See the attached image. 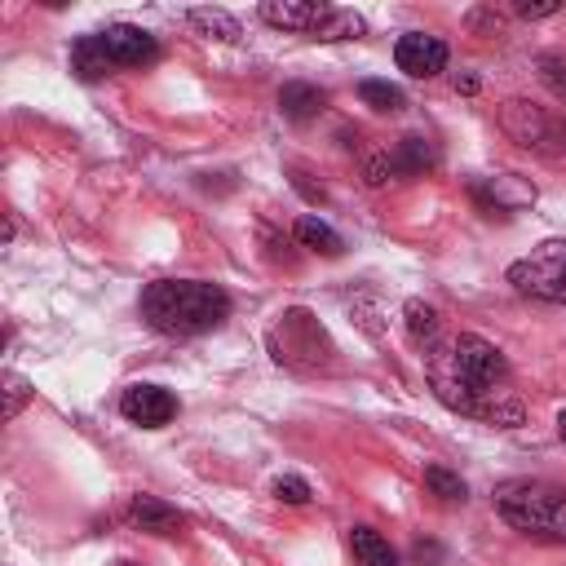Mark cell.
Wrapping results in <instances>:
<instances>
[{"instance_id":"7","label":"cell","mask_w":566,"mask_h":566,"mask_svg":"<svg viewBox=\"0 0 566 566\" xmlns=\"http://www.w3.org/2000/svg\"><path fill=\"white\" fill-rule=\"evenodd\" d=\"M394 62L411 80H433L438 71H447V40L442 35H429V31H407L394 44Z\"/></svg>"},{"instance_id":"13","label":"cell","mask_w":566,"mask_h":566,"mask_svg":"<svg viewBox=\"0 0 566 566\" xmlns=\"http://www.w3.org/2000/svg\"><path fill=\"white\" fill-rule=\"evenodd\" d=\"M323 106H327V93H323L318 84L292 80V84H283V88H279V111H283V119L305 124V119H314Z\"/></svg>"},{"instance_id":"5","label":"cell","mask_w":566,"mask_h":566,"mask_svg":"<svg viewBox=\"0 0 566 566\" xmlns=\"http://www.w3.org/2000/svg\"><path fill=\"white\" fill-rule=\"evenodd\" d=\"M509 283L522 296H535V301H548V305H566V239H544L539 248L517 256L509 265Z\"/></svg>"},{"instance_id":"17","label":"cell","mask_w":566,"mask_h":566,"mask_svg":"<svg viewBox=\"0 0 566 566\" xmlns=\"http://www.w3.org/2000/svg\"><path fill=\"white\" fill-rule=\"evenodd\" d=\"M71 71H75L80 80H88V84L115 71V66L106 62V53H102V44H97V31H93V35H80V40L71 44Z\"/></svg>"},{"instance_id":"2","label":"cell","mask_w":566,"mask_h":566,"mask_svg":"<svg viewBox=\"0 0 566 566\" xmlns=\"http://www.w3.org/2000/svg\"><path fill=\"white\" fill-rule=\"evenodd\" d=\"M429 363L442 367L451 380H460V385L482 402V420H486L491 402H495L500 394H509V389H504V385H509V363H504V354H500L486 336L460 332L455 340L433 345V349H429Z\"/></svg>"},{"instance_id":"24","label":"cell","mask_w":566,"mask_h":566,"mask_svg":"<svg viewBox=\"0 0 566 566\" xmlns=\"http://www.w3.org/2000/svg\"><path fill=\"white\" fill-rule=\"evenodd\" d=\"M363 177H367V186L402 181V177H398V164H394V150H380V155H371V159L363 164Z\"/></svg>"},{"instance_id":"19","label":"cell","mask_w":566,"mask_h":566,"mask_svg":"<svg viewBox=\"0 0 566 566\" xmlns=\"http://www.w3.org/2000/svg\"><path fill=\"white\" fill-rule=\"evenodd\" d=\"M292 234H296V243L310 248V252H323V256H340V252H345V239H340L327 221H318V217H301Z\"/></svg>"},{"instance_id":"22","label":"cell","mask_w":566,"mask_h":566,"mask_svg":"<svg viewBox=\"0 0 566 566\" xmlns=\"http://www.w3.org/2000/svg\"><path fill=\"white\" fill-rule=\"evenodd\" d=\"M424 486H429L438 500H451V504L469 495L464 478H460V473H451V469H442V464H429V469H424Z\"/></svg>"},{"instance_id":"20","label":"cell","mask_w":566,"mask_h":566,"mask_svg":"<svg viewBox=\"0 0 566 566\" xmlns=\"http://www.w3.org/2000/svg\"><path fill=\"white\" fill-rule=\"evenodd\" d=\"M358 97H363V106H371V111H380V115H394V111L407 106L402 88L389 84V80H363V84H358Z\"/></svg>"},{"instance_id":"8","label":"cell","mask_w":566,"mask_h":566,"mask_svg":"<svg viewBox=\"0 0 566 566\" xmlns=\"http://www.w3.org/2000/svg\"><path fill=\"white\" fill-rule=\"evenodd\" d=\"M119 411H124V420H133L142 429H164L177 416V398L164 385H146L142 380V385H128L119 394Z\"/></svg>"},{"instance_id":"6","label":"cell","mask_w":566,"mask_h":566,"mask_svg":"<svg viewBox=\"0 0 566 566\" xmlns=\"http://www.w3.org/2000/svg\"><path fill=\"white\" fill-rule=\"evenodd\" d=\"M97 44H102V53H106L111 66H146V62L159 57V40L150 31H142V27H133V22L102 27L97 31Z\"/></svg>"},{"instance_id":"3","label":"cell","mask_w":566,"mask_h":566,"mask_svg":"<svg viewBox=\"0 0 566 566\" xmlns=\"http://www.w3.org/2000/svg\"><path fill=\"white\" fill-rule=\"evenodd\" d=\"M495 509L509 526L539 535V539H566V491L535 482V478H509L495 486Z\"/></svg>"},{"instance_id":"21","label":"cell","mask_w":566,"mask_h":566,"mask_svg":"<svg viewBox=\"0 0 566 566\" xmlns=\"http://www.w3.org/2000/svg\"><path fill=\"white\" fill-rule=\"evenodd\" d=\"M363 31H367V22H363L354 9H332L327 22L314 31V40H327V44H332V40H358Z\"/></svg>"},{"instance_id":"1","label":"cell","mask_w":566,"mask_h":566,"mask_svg":"<svg viewBox=\"0 0 566 566\" xmlns=\"http://www.w3.org/2000/svg\"><path fill=\"white\" fill-rule=\"evenodd\" d=\"M137 310L150 332L186 340V336H203V332L221 327L230 318V296H226V287L199 283V279H155V283H146Z\"/></svg>"},{"instance_id":"29","label":"cell","mask_w":566,"mask_h":566,"mask_svg":"<svg viewBox=\"0 0 566 566\" xmlns=\"http://www.w3.org/2000/svg\"><path fill=\"white\" fill-rule=\"evenodd\" d=\"M557 433H562V442H566V411L557 416Z\"/></svg>"},{"instance_id":"18","label":"cell","mask_w":566,"mask_h":566,"mask_svg":"<svg viewBox=\"0 0 566 566\" xmlns=\"http://www.w3.org/2000/svg\"><path fill=\"white\" fill-rule=\"evenodd\" d=\"M394 164H398V177H420L438 164V150H433L429 137H402L394 146Z\"/></svg>"},{"instance_id":"15","label":"cell","mask_w":566,"mask_h":566,"mask_svg":"<svg viewBox=\"0 0 566 566\" xmlns=\"http://www.w3.org/2000/svg\"><path fill=\"white\" fill-rule=\"evenodd\" d=\"M402 323H407V336H411L416 345H424V349H433V345H438V332H442V318H438V310H433L429 301H420V296H411V301L402 305Z\"/></svg>"},{"instance_id":"10","label":"cell","mask_w":566,"mask_h":566,"mask_svg":"<svg viewBox=\"0 0 566 566\" xmlns=\"http://www.w3.org/2000/svg\"><path fill=\"white\" fill-rule=\"evenodd\" d=\"M500 124H504V133L517 142V146H535V150H548L553 142H557V128H553V119L535 106V102H504V111H500Z\"/></svg>"},{"instance_id":"28","label":"cell","mask_w":566,"mask_h":566,"mask_svg":"<svg viewBox=\"0 0 566 566\" xmlns=\"http://www.w3.org/2000/svg\"><path fill=\"white\" fill-rule=\"evenodd\" d=\"M455 93H478V75H455Z\"/></svg>"},{"instance_id":"23","label":"cell","mask_w":566,"mask_h":566,"mask_svg":"<svg viewBox=\"0 0 566 566\" xmlns=\"http://www.w3.org/2000/svg\"><path fill=\"white\" fill-rule=\"evenodd\" d=\"M31 385H27V376H18V371H4V420H18L22 416V407L31 402Z\"/></svg>"},{"instance_id":"27","label":"cell","mask_w":566,"mask_h":566,"mask_svg":"<svg viewBox=\"0 0 566 566\" xmlns=\"http://www.w3.org/2000/svg\"><path fill=\"white\" fill-rule=\"evenodd\" d=\"M292 186H296V190H301V195H305V199H314V203H318V199H323V190H314V186H310V181H305V172H292Z\"/></svg>"},{"instance_id":"12","label":"cell","mask_w":566,"mask_h":566,"mask_svg":"<svg viewBox=\"0 0 566 566\" xmlns=\"http://www.w3.org/2000/svg\"><path fill=\"white\" fill-rule=\"evenodd\" d=\"M128 522L146 535H181L186 531V513H177L168 500L159 495H128Z\"/></svg>"},{"instance_id":"14","label":"cell","mask_w":566,"mask_h":566,"mask_svg":"<svg viewBox=\"0 0 566 566\" xmlns=\"http://www.w3.org/2000/svg\"><path fill=\"white\" fill-rule=\"evenodd\" d=\"M349 553H354L358 566H398V553L371 526H349Z\"/></svg>"},{"instance_id":"25","label":"cell","mask_w":566,"mask_h":566,"mask_svg":"<svg viewBox=\"0 0 566 566\" xmlns=\"http://www.w3.org/2000/svg\"><path fill=\"white\" fill-rule=\"evenodd\" d=\"M310 482L305 478H296V473H283V478H274V500H283V504H310Z\"/></svg>"},{"instance_id":"9","label":"cell","mask_w":566,"mask_h":566,"mask_svg":"<svg viewBox=\"0 0 566 566\" xmlns=\"http://www.w3.org/2000/svg\"><path fill=\"white\" fill-rule=\"evenodd\" d=\"M469 195H473V203H478L486 217H509L513 208H526V203H535V186L517 181L513 172H495V177H482V181H473V186H469Z\"/></svg>"},{"instance_id":"30","label":"cell","mask_w":566,"mask_h":566,"mask_svg":"<svg viewBox=\"0 0 566 566\" xmlns=\"http://www.w3.org/2000/svg\"><path fill=\"white\" fill-rule=\"evenodd\" d=\"M115 566H137V562H124V557H119V562H115Z\"/></svg>"},{"instance_id":"4","label":"cell","mask_w":566,"mask_h":566,"mask_svg":"<svg viewBox=\"0 0 566 566\" xmlns=\"http://www.w3.org/2000/svg\"><path fill=\"white\" fill-rule=\"evenodd\" d=\"M270 354L283 367H301V371H318L332 363V340L323 332V323L310 310H283L279 323L270 327Z\"/></svg>"},{"instance_id":"16","label":"cell","mask_w":566,"mask_h":566,"mask_svg":"<svg viewBox=\"0 0 566 566\" xmlns=\"http://www.w3.org/2000/svg\"><path fill=\"white\" fill-rule=\"evenodd\" d=\"M186 22H190L199 35H212V40H226V44H234V40L243 35L239 18H234V13H226V9H212V4L190 9V13H186Z\"/></svg>"},{"instance_id":"26","label":"cell","mask_w":566,"mask_h":566,"mask_svg":"<svg viewBox=\"0 0 566 566\" xmlns=\"http://www.w3.org/2000/svg\"><path fill=\"white\" fill-rule=\"evenodd\" d=\"M513 13L517 18H531V22L535 18H553V13H562V0H517Z\"/></svg>"},{"instance_id":"11","label":"cell","mask_w":566,"mask_h":566,"mask_svg":"<svg viewBox=\"0 0 566 566\" xmlns=\"http://www.w3.org/2000/svg\"><path fill=\"white\" fill-rule=\"evenodd\" d=\"M256 13H261V22H270L279 31H305V35H314L327 22L332 4H323V0H265Z\"/></svg>"}]
</instances>
